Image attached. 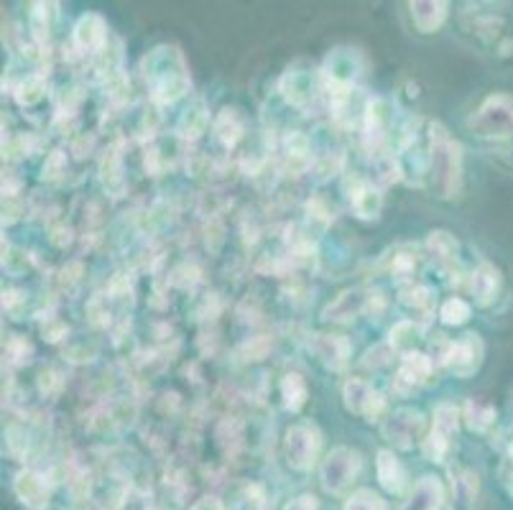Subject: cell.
<instances>
[{
	"instance_id": "18",
	"label": "cell",
	"mask_w": 513,
	"mask_h": 510,
	"mask_svg": "<svg viewBox=\"0 0 513 510\" xmlns=\"http://www.w3.org/2000/svg\"><path fill=\"white\" fill-rule=\"evenodd\" d=\"M470 291L478 306H491L501 291V271L493 263H480L470 276Z\"/></svg>"
},
{
	"instance_id": "12",
	"label": "cell",
	"mask_w": 513,
	"mask_h": 510,
	"mask_svg": "<svg viewBox=\"0 0 513 510\" xmlns=\"http://www.w3.org/2000/svg\"><path fill=\"white\" fill-rule=\"evenodd\" d=\"M434 360L427 355V352H409V355L401 357V368L396 373L394 380V391L399 393H411L422 388L429 378H432Z\"/></svg>"
},
{
	"instance_id": "28",
	"label": "cell",
	"mask_w": 513,
	"mask_h": 510,
	"mask_svg": "<svg viewBox=\"0 0 513 510\" xmlns=\"http://www.w3.org/2000/svg\"><path fill=\"white\" fill-rule=\"evenodd\" d=\"M100 179H103L105 189H108L113 197H120L123 189H126V182L120 176V159L115 156V151H108V156L103 159V166H100Z\"/></svg>"
},
{
	"instance_id": "35",
	"label": "cell",
	"mask_w": 513,
	"mask_h": 510,
	"mask_svg": "<svg viewBox=\"0 0 513 510\" xmlns=\"http://www.w3.org/2000/svg\"><path fill=\"white\" fill-rule=\"evenodd\" d=\"M281 510H317V498L314 495H299Z\"/></svg>"
},
{
	"instance_id": "14",
	"label": "cell",
	"mask_w": 513,
	"mask_h": 510,
	"mask_svg": "<svg viewBox=\"0 0 513 510\" xmlns=\"http://www.w3.org/2000/svg\"><path fill=\"white\" fill-rule=\"evenodd\" d=\"M13 490H16L18 500L26 510H46L49 508V498H52V485L46 482L44 475L36 470H21L13 480Z\"/></svg>"
},
{
	"instance_id": "23",
	"label": "cell",
	"mask_w": 513,
	"mask_h": 510,
	"mask_svg": "<svg viewBox=\"0 0 513 510\" xmlns=\"http://www.w3.org/2000/svg\"><path fill=\"white\" fill-rule=\"evenodd\" d=\"M207 123H210V113H207L205 102L197 100L182 113V118L177 123V133L182 138H187V141H197L205 133Z\"/></svg>"
},
{
	"instance_id": "15",
	"label": "cell",
	"mask_w": 513,
	"mask_h": 510,
	"mask_svg": "<svg viewBox=\"0 0 513 510\" xmlns=\"http://www.w3.org/2000/svg\"><path fill=\"white\" fill-rule=\"evenodd\" d=\"M345 192H348L350 207H353L355 217H360V220H376V217L381 215L383 194L381 189L373 187L368 179H363V176H353V179H348Z\"/></svg>"
},
{
	"instance_id": "39",
	"label": "cell",
	"mask_w": 513,
	"mask_h": 510,
	"mask_svg": "<svg viewBox=\"0 0 513 510\" xmlns=\"http://www.w3.org/2000/svg\"><path fill=\"white\" fill-rule=\"evenodd\" d=\"M498 54H501V57H511V54H513V39L498 41Z\"/></svg>"
},
{
	"instance_id": "26",
	"label": "cell",
	"mask_w": 513,
	"mask_h": 510,
	"mask_svg": "<svg viewBox=\"0 0 513 510\" xmlns=\"http://www.w3.org/2000/svg\"><path fill=\"white\" fill-rule=\"evenodd\" d=\"M399 304L409 309L411 314H432L434 309V294L427 286H406L399 294Z\"/></svg>"
},
{
	"instance_id": "4",
	"label": "cell",
	"mask_w": 513,
	"mask_h": 510,
	"mask_svg": "<svg viewBox=\"0 0 513 510\" xmlns=\"http://www.w3.org/2000/svg\"><path fill=\"white\" fill-rule=\"evenodd\" d=\"M322 434L314 424H294L284 434V457L286 465L294 472H309L320 459Z\"/></svg>"
},
{
	"instance_id": "5",
	"label": "cell",
	"mask_w": 513,
	"mask_h": 510,
	"mask_svg": "<svg viewBox=\"0 0 513 510\" xmlns=\"http://www.w3.org/2000/svg\"><path fill=\"white\" fill-rule=\"evenodd\" d=\"M460 408L455 403H439L432 414V429L424 439V454L432 462H445L455 447L457 429H460Z\"/></svg>"
},
{
	"instance_id": "38",
	"label": "cell",
	"mask_w": 513,
	"mask_h": 510,
	"mask_svg": "<svg viewBox=\"0 0 513 510\" xmlns=\"http://www.w3.org/2000/svg\"><path fill=\"white\" fill-rule=\"evenodd\" d=\"M192 510H223V503L217 498H202L192 505Z\"/></svg>"
},
{
	"instance_id": "29",
	"label": "cell",
	"mask_w": 513,
	"mask_h": 510,
	"mask_svg": "<svg viewBox=\"0 0 513 510\" xmlns=\"http://www.w3.org/2000/svg\"><path fill=\"white\" fill-rule=\"evenodd\" d=\"M470 314H473V306L465 299H457V296L447 299L445 304H442V309H439V319H442V324H447V327H460V324L468 322Z\"/></svg>"
},
{
	"instance_id": "1",
	"label": "cell",
	"mask_w": 513,
	"mask_h": 510,
	"mask_svg": "<svg viewBox=\"0 0 513 510\" xmlns=\"http://www.w3.org/2000/svg\"><path fill=\"white\" fill-rule=\"evenodd\" d=\"M470 131L491 156L513 166V95L496 92L470 118Z\"/></svg>"
},
{
	"instance_id": "13",
	"label": "cell",
	"mask_w": 513,
	"mask_h": 510,
	"mask_svg": "<svg viewBox=\"0 0 513 510\" xmlns=\"http://www.w3.org/2000/svg\"><path fill=\"white\" fill-rule=\"evenodd\" d=\"M72 41H75V49L82 51V54H100L108 46V23L100 13H85L75 23Z\"/></svg>"
},
{
	"instance_id": "17",
	"label": "cell",
	"mask_w": 513,
	"mask_h": 510,
	"mask_svg": "<svg viewBox=\"0 0 513 510\" xmlns=\"http://www.w3.org/2000/svg\"><path fill=\"white\" fill-rule=\"evenodd\" d=\"M409 13L419 34H437L445 26L450 6L442 0H417V3H409Z\"/></svg>"
},
{
	"instance_id": "30",
	"label": "cell",
	"mask_w": 513,
	"mask_h": 510,
	"mask_svg": "<svg viewBox=\"0 0 513 510\" xmlns=\"http://www.w3.org/2000/svg\"><path fill=\"white\" fill-rule=\"evenodd\" d=\"M342 510H386V500L378 493H373V490L363 488L358 490V493L350 495Z\"/></svg>"
},
{
	"instance_id": "6",
	"label": "cell",
	"mask_w": 513,
	"mask_h": 510,
	"mask_svg": "<svg viewBox=\"0 0 513 510\" xmlns=\"http://www.w3.org/2000/svg\"><path fill=\"white\" fill-rule=\"evenodd\" d=\"M363 470V457L350 447H335L320 465L322 488L332 495H340L358 480Z\"/></svg>"
},
{
	"instance_id": "10",
	"label": "cell",
	"mask_w": 513,
	"mask_h": 510,
	"mask_svg": "<svg viewBox=\"0 0 513 510\" xmlns=\"http://www.w3.org/2000/svg\"><path fill=\"white\" fill-rule=\"evenodd\" d=\"M309 350L317 357V363L330 373H342L350 365V357H353V345H350L348 337L327 335V332L309 335Z\"/></svg>"
},
{
	"instance_id": "7",
	"label": "cell",
	"mask_w": 513,
	"mask_h": 510,
	"mask_svg": "<svg viewBox=\"0 0 513 510\" xmlns=\"http://www.w3.org/2000/svg\"><path fill=\"white\" fill-rule=\"evenodd\" d=\"M381 434L396 449H411L424 437V414L419 408H396L383 419Z\"/></svg>"
},
{
	"instance_id": "16",
	"label": "cell",
	"mask_w": 513,
	"mask_h": 510,
	"mask_svg": "<svg viewBox=\"0 0 513 510\" xmlns=\"http://www.w3.org/2000/svg\"><path fill=\"white\" fill-rule=\"evenodd\" d=\"M371 309V291H363V289H348L342 291L330 306H327L325 312H322V319L327 322H340V324H348L353 319H358L360 314H365Z\"/></svg>"
},
{
	"instance_id": "31",
	"label": "cell",
	"mask_w": 513,
	"mask_h": 510,
	"mask_svg": "<svg viewBox=\"0 0 513 510\" xmlns=\"http://www.w3.org/2000/svg\"><path fill=\"white\" fill-rule=\"evenodd\" d=\"M16 97L21 105H26V108H29V105H36V102L44 97V80H41L39 74H31V77H26V80L18 85Z\"/></svg>"
},
{
	"instance_id": "25",
	"label": "cell",
	"mask_w": 513,
	"mask_h": 510,
	"mask_svg": "<svg viewBox=\"0 0 513 510\" xmlns=\"http://www.w3.org/2000/svg\"><path fill=\"white\" fill-rule=\"evenodd\" d=\"M462 421L468 424L470 431L485 434V431L496 424V408L485 401H468L465 408H462Z\"/></svg>"
},
{
	"instance_id": "40",
	"label": "cell",
	"mask_w": 513,
	"mask_h": 510,
	"mask_svg": "<svg viewBox=\"0 0 513 510\" xmlns=\"http://www.w3.org/2000/svg\"><path fill=\"white\" fill-rule=\"evenodd\" d=\"M511 454H513V442H511Z\"/></svg>"
},
{
	"instance_id": "36",
	"label": "cell",
	"mask_w": 513,
	"mask_h": 510,
	"mask_svg": "<svg viewBox=\"0 0 513 510\" xmlns=\"http://www.w3.org/2000/svg\"><path fill=\"white\" fill-rule=\"evenodd\" d=\"M243 350H246V355H248L246 360H261V357L266 355V350H268V342L266 340H253V345L248 342Z\"/></svg>"
},
{
	"instance_id": "2",
	"label": "cell",
	"mask_w": 513,
	"mask_h": 510,
	"mask_svg": "<svg viewBox=\"0 0 513 510\" xmlns=\"http://www.w3.org/2000/svg\"><path fill=\"white\" fill-rule=\"evenodd\" d=\"M141 72L146 85L151 87V97L159 105H171L182 100L189 92V67L184 62V54L177 46H156L141 59Z\"/></svg>"
},
{
	"instance_id": "24",
	"label": "cell",
	"mask_w": 513,
	"mask_h": 510,
	"mask_svg": "<svg viewBox=\"0 0 513 510\" xmlns=\"http://www.w3.org/2000/svg\"><path fill=\"white\" fill-rule=\"evenodd\" d=\"M279 391H281V398H284V408L286 411H291V414L302 411L304 403H307L309 398L307 380H304V375L299 373H286L284 378H281Z\"/></svg>"
},
{
	"instance_id": "8",
	"label": "cell",
	"mask_w": 513,
	"mask_h": 510,
	"mask_svg": "<svg viewBox=\"0 0 513 510\" xmlns=\"http://www.w3.org/2000/svg\"><path fill=\"white\" fill-rule=\"evenodd\" d=\"M342 403L350 414L363 416L365 421H378L386 416V398L363 378H348L342 383Z\"/></svg>"
},
{
	"instance_id": "20",
	"label": "cell",
	"mask_w": 513,
	"mask_h": 510,
	"mask_svg": "<svg viewBox=\"0 0 513 510\" xmlns=\"http://www.w3.org/2000/svg\"><path fill=\"white\" fill-rule=\"evenodd\" d=\"M445 500V488L437 477L427 475L414 485L409 500L404 503V510H439Z\"/></svg>"
},
{
	"instance_id": "37",
	"label": "cell",
	"mask_w": 513,
	"mask_h": 510,
	"mask_svg": "<svg viewBox=\"0 0 513 510\" xmlns=\"http://www.w3.org/2000/svg\"><path fill=\"white\" fill-rule=\"evenodd\" d=\"M69 240H72V233H69V227H54L52 230V243L57 245V248H67Z\"/></svg>"
},
{
	"instance_id": "22",
	"label": "cell",
	"mask_w": 513,
	"mask_h": 510,
	"mask_svg": "<svg viewBox=\"0 0 513 510\" xmlns=\"http://www.w3.org/2000/svg\"><path fill=\"white\" fill-rule=\"evenodd\" d=\"M419 342H422V324H417L414 319H401L388 332V347L401 355L417 352Z\"/></svg>"
},
{
	"instance_id": "9",
	"label": "cell",
	"mask_w": 513,
	"mask_h": 510,
	"mask_svg": "<svg viewBox=\"0 0 513 510\" xmlns=\"http://www.w3.org/2000/svg\"><path fill=\"white\" fill-rule=\"evenodd\" d=\"M483 357V340L475 332H468V335H462L457 342H452L450 350H447V355L442 357L439 365H445L455 378H473L480 370V365H483Z\"/></svg>"
},
{
	"instance_id": "27",
	"label": "cell",
	"mask_w": 513,
	"mask_h": 510,
	"mask_svg": "<svg viewBox=\"0 0 513 510\" xmlns=\"http://www.w3.org/2000/svg\"><path fill=\"white\" fill-rule=\"evenodd\" d=\"M427 248H429V253L437 255L439 261L455 263L457 248H460V245H457L455 235L447 233V230H432L427 238Z\"/></svg>"
},
{
	"instance_id": "32",
	"label": "cell",
	"mask_w": 513,
	"mask_h": 510,
	"mask_svg": "<svg viewBox=\"0 0 513 510\" xmlns=\"http://www.w3.org/2000/svg\"><path fill=\"white\" fill-rule=\"evenodd\" d=\"M396 352L386 345H378V347H371V350L365 352V357L360 360V365L368 370H378V368H386L388 363H391V357H394Z\"/></svg>"
},
{
	"instance_id": "34",
	"label": "cell",
	"mask_w": 513,
	"mask_h": 510,
	"mask_svg": "<svg viewBox=\"0 0 513 510\" xmlns=\"http://www.w3.org/2000/svg\"><path fill=\"white\" fill-rule=\"evenodd\" d=\"M8 357H11L13 363L16 365H23V363H29V355H31V345L23 337H11L8 340V347H6Z\"/></svg>"
},
{
	"instance_id": "21",
	"label": "cell",
	"mask_w": 513,
	"mask_h": 510,
	"mask_svg": "<svg viewBox=\"0 0 513 510\" xmlns=\"http://www.w3.org/2000/svg\"><path fill=\"white\" fill-rule=\"evenodd\" d=\"M376 475L378 482H381V488L388 490V493L399 495L401 490H404L406 470L391 449H381V452L376 454Z\"/></svg>"
},
{
	"instance_id": "11",
	"label": "cell",
	"mask_w": 513,
	"mask_h": 510,
	"mask_svg": "<svg viewBox=\"0 0 513 510\" xmlns=\"http://www.w3.org/2000/svg\"><path fill=\"white\" fill-rule=\"evenodd\" d=\"M279 90L289 105L304 110L322 87L320 82H317V74H312L309 69H286V74L281 77Z\"/></svg>"
},
{
	"instance_id": "33",
	"label": "cell",
	"mask_w": 513,
	"mask_h": 510,
	"mask_svg": "<svg viewBox=\"0 0 513 510\" xmlns=\"http://www.w3.org/2000/svg\"><path fill=\"white\" fill-rule=\"evenodd\" d=\"M67 171V156L62 151H54L46 156V164H44V179L46 182H57L62 179V174Z\"/></svg>"
},
{
	"instance_id": "3",
	"label": "cell",
	"mask_w": 513,
	"mask_h": 510,
	"mask_svg": "<svg viewBox=\"0 0 513 510\" xmlns=\"http://www.w3.org/2000/svg\"><path fill=\"white\" fill-rule=\"evenodd\" d=\"M427 176L439 199H455L462 189V146L442 123L429 125Z\"/></svg>"
},
{
	"instance_id": "19",
	"label": "cell",
	"mask_w": 513,
	"mask_h": 510,
	"mask_svg": "<svg viewBox=\"0 0 513 510\" xmlns=\"http://www.w3.org/2000/svg\"><path fill=\"white\" fill-rule=\"evenodd\" d=\"M212 131H215V138L225 148H233L238 146L240 138L246 136V118H243L238 108H223L215 115Z\"/></svg>"
}]
</instances>
